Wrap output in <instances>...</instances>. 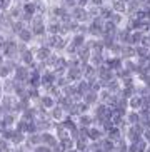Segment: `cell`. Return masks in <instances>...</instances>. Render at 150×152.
<instances>
[{
    "mask_svg": "<svg viewBox=\"0 0 150 152\" xmlns=\"http://www.w3.org/2000/svg\"><path fill=\"white\" fill-rule=\"evenodd\" d=\"M67 80L70 84H79L82 79H84V72H82V65H77V67H68L65 72Z\"/></svg>",
    "mask_w": 150,
    "mask_h": 152,
    "instance_id": "6da1fadb",
    "label": "cell"
},
{
    "mask_svg": "<svg viewBox=\"0 0 150 152\" xmlns=\"http://www.w3.org/2000/svg\"><path fill=\"white\" fill-rule=\"evenodd\" d=\"M33 52H35V58L37 62H47V58L53 54V50L49 49V47H45V45H35V47H30Z\"/></svg>",
    "mask_w": 150,
    "mask_h": 152,
    "instance_id": "7a4b0ae2",
    "label": "cell"
},
{
    "mask_svg": "<svg viewBox=\"0 0 150 152\" xmlns=\"http://www.w3.org/2000/svg\"><path fill=\"white\" fill-rule=\"evenodd\" d=\"M53 134H55V137L58 139V140H63V139H68L70 137V132L63 127L62 122H53Z\"/></svg>",
    "mask_w": 150,
    "mask_h": 152,
    "instance_id": "3957f363",
    "label": "cell"
},
{
    "mask_svg": "<svg viewBox=\"0 0 150 152\" xmlns=\"http://www.w3.org/2000/svg\"><path fill=\"white\" fill-rule=\"evenodd\" d=\"M103 137H105V132H103L100 127L92 125V127L88 129V140H90V142H98V140H102Z\"/></svg>",
    "mask_w": 150,
    "mask_h": 152,
    "instance_id": "277c9868",
    "label": "cell"
},
{
    "mask_svg": "<svg viewBox=\"0 0 150 152\" xmlns=\"http://www.w3.org/2000/svg\"><path fill=\"white\" fill-rule=\"evenodd\" d=\"M57 105V100L52 97V95L49 94H42V97H40V107L45 109V110H52L53 107Z\"/></svg>",
    "mask_w": 150,
    "mask_h": 152,
    "instance_id": "5b68a950",
    "label": "cell"
},
{
    "mask_svg": "<svg viewBox=\"0 0 150 152\" xmlns=\"http://www.w3.org/2000/svg\"><path fill=\"white\" fill-rule=\"evenodd\" d=\"M49 112H50V119H52L53 122H63V119L67 117L65 110H63L60 105H55V107H53L52 110H49Z\"/></svg>",
    "mask_w": 150,
    "mask_h": 152,
    "instance_id": "8992f818",
    "label": "cell"
},
{
    "mask_svg": "<svg viewBox=\"0 0 150 152\" xmlns=\"http://www.w3.org/2000/svg\"><path fill=\"white\" fill-rule=\"evenodd\" d=\"M77 124H79V127H92V125H93V115H92V112L79 115V117H77Z\"/></svg>",
    "mask_w": 150,
    "mask_h": 152,
    "instance_id": "52a82bcc",
    "label": "cell"
},
{
    "mask_svg": "<svg viewBox=\"0 0 150 152\" xmlns=\"http://www.w3.org/2000/svg\"><path fill=\"white\" fill-rule=\"evenodd\" d=\"M110 7L115 14H122V15L127 14V4H125L124 0H112Z\"/></svg>",
    "mask_w": 150,
    "mask_h": 152,
    "instance_id": "ba28073f",
    "label": "cell"
},
{
    "mask_svg": "<svg viewBox=\"0 0 150 152\" xmlns=\"http://www.w3.org/2000/svg\"><path fill=\"white\" fill-rule=\"evenodd\" d=\"M84 102L85 104H88L90 107H95L98 102H100V99H98V92H95V90H90L88 94H85L84 95Z\"/></svg>",
    "mask_w": 150,
    "mask_h": 152,
    "instance_id": "9c48e42d",
    "label": "cell"
},
{
    "mask_svg": "<svg viewBox=\"0 0 150 152\" xmlns=\"http://www.w3.org/2000/svg\"><path fill=\"white\" fill-rule=\"evenodd\" d=\"M143 107V99L140 95H133L132 99H128V110H140Z\"/></svg>",
    "mask_w": 150,
    "mask_h": 152,
    "instance_id": "30bf717a",
    "label": "cell"
},
{
    "mask_svg": "<svg viewBox=\"0 0 150 152\" xmlns=\"http://www.w3.org/2000/svg\"><path fill=\"white\" fill-rule=\"evenodd\" d=\"M125 122H127L128 125L140 124V114H138L137 110H128L127 114H125Z\"/></svg>",
    "mask_w": 150,
    "mask_h": 152,
    "instance_id": "8fae6325",
    "label": "cell"
},
{
    "mask_svg": "<svg viewBox=\"0 0 150 152\" xmlns=\"http://www.w3.org/2000/svg\"><path fill=\"white\" fill-rule=\"evenodd\" d=\"M120 57L127 60V58H137V52H135V47L133 45H124L122 47V54Z\"/></svg>",
    "mask_w": 150,
    "mask_h": 152,
    "instance_id": "7c38bea8",
    "label": "cell"
},
{
    "mask_svg": "<svg viewBox=\"0 0 150 152\" xmlns=\"http://www.w3.org/2000/svg\"><path fill=\"white\" fill-rule=\"evenodd\" d=\"M17 37H18V40L22 42V44L28 45V44H32V40H33V37L35 35H33V32H32L30 28H25V30H22Z\"/></svg>",
    "mask_w": 150,
    "mask_h": 152,
    "instance_id": "4fadbf2b",
    "label": "cell"
},
{
    "mask_svg": "<svg viewBox=\"0 0 150 152\" xmlns=\"http://www.w3.org/2000/svg\"><path fill=\"white\" fill-rule=\"evenodd\" d=\"M15 85H17V82L13 80L12 77H9V79H4V80H2V89H4V94H13Z\"/></svg>",
    "mask_w": 150,
    "mask_h": 152,
    "instance_id": "5bb4252c",
    "label": "cell"
},
{
    "mask_svg": "<svg viewBox=\"0 0 150 152\" xmlns=\"http://www.w3.org/2000/svg\"><path fill=\"white\" fill-rule=\"evenodd\" d=\"M63 127H65L68 132H72V130L79 129V124H77V117H72V115H67L65 119H63Z\"/></svg>",
    "mask_w": 150,
    "mask_h": 152,
    "instance_id": "9a60e30c",
    "label": "cell"
},
{
    "mask_svg": "<svg viewBox=\"0 0 150 152\" xmlns=\"http://www.w3.org/2000/svg\"><path fill=\"white\" fill-rule=\"evenodd\" d=\"M107 137L110 139V140H114L115 144L119 142L120 139H124L125 135H124V132H122V130L119 129V127H114V129L110 130V132H107Z\"/></svg>",
    "mask_w": 150,
    "mask_h": 152,
    "instance_id": "2e32d148",
    "label": "cell"
},
{
    "mask_svg": "<svg viewBox=\"0 0 150 152\" xmlns=\"http://www.w3.org/2000/svg\"><path fill=\"white\" fill-rule=\"evenodd\" d=\"M75 85H77V90H79V92H80V94H82V95L88 94V92L92 90V85L88 84V82L85 80V79H82V80H80L79 84H75Z\"/></svg>",
    "mask_w": 150,
    "mask_h": 152,
    "instance_id": "e0dca14e",
    "label": "cell"
},
{
    "mask_svg": "<svg viewBox=\"0 0 150 152\" xmlns=\"http://www.w3.org/2000/svg\"><path fill=\"white\" fill-rule=\"evenodd\" d=\"M100 144H102V149H103L105 152H114L115 151V142H114V140H110L107 135L100 140Z\"/></svg>",
    "mask_w": 150,
    "mask_h": 152,
    "instance_id": "ac0fdd59",
    "label": "cell"
},
{
    "mask_svg": "<svg viewBox=\"0 0 150 152\" xmlns=\"http://www.w3.org/2000/svg\"><path fill=\"white\" fill-rule=\"evenodd\" d=\"M88 144H90L88 139H79L75 140V149L79 152H88Z\"/></svg>",
    "mask_w": 150,
    "mask_h": 152,
    "instance_id": "d6986e66",
    "label": "cell"
},
{
    "mask_svg": "<svg viewBox=\"0 0 150 152\" xmlns=\"http://www.w3.org/2000/svg\"><path fill=\"white\" fill-rule=\"evenodd\" d=\"M135 52H137V58H149V47L147 45H137Z\"/></svg>",
    "mask_w": 150,
    "mask_h": 152,
    "instance_id": "ffe728a7",
    "label": "cell"
},
{
    "mask_svg": "<svg viewBox=\"0 0 150 152\" xmlns=\"http://www.w3.org/2000/svg\"><path fill=\"white\" fill-rule=\"evenodd\" d=\"M60 147L63 149V152L68 151V149H75V140H74L72 137L63 139V140H60Z\"/></svg>",
    "mask_w": 150,
    "mask_h": 152,
    "instance_id": "44dd1931",
    "label": "cell"
},
{
    "mask_svg": "<svg viewBox=\"0 0 150 152\" xmlns=\"http://www.w3.org/2000/svg\"><path fill=\"white\" fill-rule=\"evenodd\" d=\"M27 127H28V122L23 121V119H18L17 124H15V127L13 129L17 130V132H22V134H27Z\"/></svg>",
    "mask_w": 150,
    "mask_h": 152,
    "instance_id": "7402d4cb",
    "label": "cell"
},
{
    "mask_svg": "<svg viewBox=\"0 0 150 152\" xmlns=\"http://www.w3.org/2000/svg\"><path fill=\"white\" fill-rule=\"evenodd\" d=\"M33 152H53V151L49 147V145H45V144H40V145H37V147L33 149Z\"/></svg>",
    "mask_w": 150,
    "mask_h": 152,
    "instance_id": "603a6c76",
    "label": "cell"
},
{
    "mask_svg": "<svg viewBox=\"0 0 150 152\" xmlns=\"http://www.w3.org/2000/svg\"><path fill=\"white\" fill-rule=\"evenodd\" d=\"M103 4H105V0H90V5L92 7H98V9L103 7Z\"/></svg>",
    "mask_w": 150,
    "mask_h": 152,
    "instance_id": "cb8c5ba5",
    "label": "cell"
},
{
    "mask_svg": "<svg viewBox=\"0 0 150 152\" xmlns=\"http://www.w3.org/2000/svg\"><path fill=\"white\" fill-rule=\"evenodd\" d=\"M142 137H143V140H145V142L150 145V127L143 130V135H142Z\"/></svg>",
    "mask_w": 150,
    "mask_h": 152,
    "instance_id": "d4e9b609",
    "label": "cell"
},
{
    "mask_svg": "<svg viewBox=\"0 0 150 152\" xmlns=\"http://www.w3.org/2000/svg\"><path fill=\"white\" fill-rule=\"evenodd\" d=\"M77 5L82 7V9H87L88 5H90V0H77Z\"/></svg>",
    "mask_w": 150,
    "mask_h": 152,
    "instance_id": "484cf974",
    "label": "cell"
},
{
    "mask_svg": "<svg viewBox=\"0 0 150 152\" xmlns=\"http://www.w3.org/2000/svg\"><path fill=\"white\" fill-rule=\"evenodd\" d=\"M65 152H79L77 149H68V151H65Z\"/></svg>",
    "mask_w": 150,
    "mask_h": 152,
    "instance_id": "4316f807",
    "label": "cell"
},
{
    "mask_svg": "<svg viewBox=\"0 0 150 152\" xmlns=\"http://www.w3.org/2000/svg\"><path fill=\"white\" fill-rule=\"evenodd\" d=\"M0 82H2V79H0Z\"/></svg>",
    "mask_w": 150,
    "mask_h": 152,
    "instance_id": "83f0119b",
    "label": "cell"
}]
</instances>
